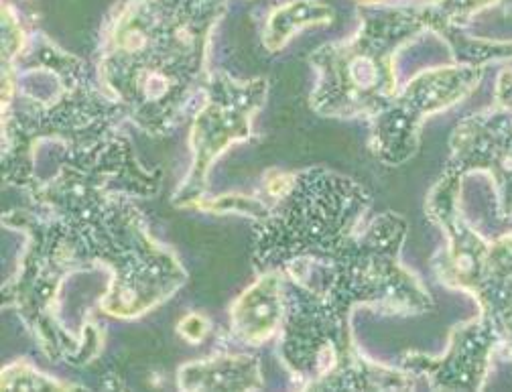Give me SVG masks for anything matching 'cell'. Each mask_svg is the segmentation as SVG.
Masks as SVG:
<instances>
[{
    "label": "cell",
    "mask_w": 512,
    "mask_h": 392,
    "mask_svg": "<svg viewBox=\"0 0 512 392\" xmlns=\"http://www.w3.org/2000/svg\"><path fill=\"white\" fill-rule=\"evenodd\" d=\"M458 179L452 173L435 191V214L450 236L441 273L447 283L478 299L482 317L492 323L512 360V232L486 240L470 228L458 210Z\"/></svg>",
    "instance_id": "cell-1"
},
{
    "label": "cell",
    "mask_w": 512,
    "mask_h": 392,
    "mask_svg": "<svg viewBox=\"0 0 512 392\" xmlns=\"http://www.w3.org/2000/svg\"><path fill=\"white\" fill-rule=\"evenodd\" d=\"M454 163L458 171H482L496 189L500 218L512 216V114L494 108L480 112L456 130Z\"/></svg>",
    "instance_id": "cell-2"
},
{
    "label": "cell",
    "mask_w": 512,
    "mask_h": 392,
    "mask_svg": "<svg viewBox=\"0 0 512 392\" xmlns=\"http://www.w3.org/2000/svg\"><path fill=\"white\" fill-rule=\"evenodd\" d=\"M391 45L389 39L382 45L374 35H360L354 43L338 47L336 55L324 65L326 76L338 82L342 92L336 110L344 104L348 106L346 112L370 110L374 104L389 100L395 84Z\"/></svg>",
    "instance_id": "cell-3"
},
{
    "label": "cell",
    "mask_w": 512,
    "mask_h": 392,
    "mask_svg": "<svg viewBox=\"0 0 512 392\" xmlns=\"http://www.w3.org/2000/svg\"><path fill=\"white\" fill-rule=\"evenodd\" d=\"M334 13L326 5H317L313 0H295L293 5L277 11L269 23V45L281 47L297 29L307 25L330 23Z\"/></svg>",
    "instance_id": "cell-4"
},
{
    "label": "cell",
    "mask_w": 512,
    "mask_h": 392,
    "mask_svg": "<svg viewBox=\"0 0 512 392\" xmlns=\"http://www.w3.org/2000/svg\"><path fill=\"white\" fill-rule=\"evenodd\" d=\"M494 3L496 0H441L435 9L441 15L437 19H443L447 23H452V21L464 23L468 17L484 11L486 7L494 5Z\"/></svg>",
    "instance_id": "cell-5"
},
{
    "label": "cell",
    "mask_w": 512,
    "mask_h": 392,
    "mask_svg": "<svg viewBox=\"0 0 512 392\" xmlns=\"http://www.w3.org/2000/svg\"><path fill=\"white\" fill-rule=\"evenodd\" d=\"M496 106L512 114V70H502L498 76Z\"/></svg>",
    "instance_id": "cell-6"
},
{
    "label": "cell",
    "mask_w": 512,
    "mask_h": 392,
    "mask_svg": "<svg viewBox=\"0 0 512 392\" xmlns=\"http://www.w3.org/2000/svg\"><path fill=\"white\" fill-rule=\"evenodd\" d=\"M364 3H374V0H364Z\"/></svg>",
    "instance_id": "cell-7"
}]
</instances>
